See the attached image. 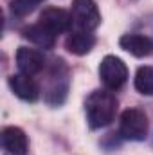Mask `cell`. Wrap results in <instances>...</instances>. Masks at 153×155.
<instances>
[{"label":"cell","instance_id":"cell-1","mask_svg":"<svg viewBox=\"0 0 153 155\" xmlns=\"http://www.w3.org/2000/svg\"><path fill=\"white\" fill-rule=\"evenodd\" d=\"M117 112V99L112 90H94L85 101V114L92 130L110 124Z\"/></svg>","mask_w":153,"mask_h":155},{"label":"cell","instance_id":"cell-2","mask_svg":"<svg viewBox=\"0 0 153 155\" xmlns=\"http://www.w3.org/2000/svg\"><path fill=\"white\" fill-rule=\"evenodd\" d=\"M119 134L126 141H144L148 135V117L141 108H128L121 114Z\"/></svg>","mask_w":153,"mask_h":155},{"label":"cell","instance_id":"cell-3","mask_svg":"<svg viewBox=\"0 0 153 155\" xmlns=\"http://www.w3.org/2000/svg\"><path fill=\"white\" fill-rule=\"evenodd\" d=\"M70 16L77 29L86 33H92L101 24V13L96 0H72Z\"/></svg>","mask_w":153,"mask_h":155},{"label":"cell","instance_id":"cell-4","mask_svg":"<svg viewBox=\"0 0 153 155\" xmlns=\"http://www.w3.org/2000/svg\"><path fill=\"white\" fill-rule=\"evenodd\" d=\"M99 78L106 90H119L128 79V67L121 58L108 54L99 63Z\"/></svg>","mask_w":153,"mask_h":155},{"label":"cell","instance_id":"cell-5","mask_svg":"<svg viewBox=\"0 0 153 155\" xmlns=\"http://www.w3.org/2000/svg\"><path fill=\"white\" fill-rule=\"evenodd\" d=\"M40 24L47 27L52 35H61L70 29L72 16L61 7H45L40 13Z\"/></svg>","mask_w":153,"mask_h":155},{"label":"cell","instance_id":"cell-6","mask_svg":"<svg viewBox=\"0 0 153 155\" xmlns=\"http://www.w3.org/2000/svg\"><path fill=\"white\" fill-rule=\"evenodd\" d=\"M9 87H11V90L15 92V96L20 97L22 101L34 103L40 97L38 83L33 79V76H27V74H24V72H18V74L9 76Z\"/></svg>","mask_w":153,"mask_h":155},{"label":"cell","instance_id":"cell-7","mask_svg":"<svg viewBox=\"0 0 153 155\" xmlns=\"http://www.w3.org/2000/svg\"><path fill=\"white\" fill-rule=\"evenodd\" d=\"M16 67L20 69V72H24L27 76H34V74L43 71L45 58L36 49L18 47V51H16Z\"/></svg>","mask_w":153,"mask_h":155},{"label":"cell","instance_id":"cell-8","mask_svg":"<svg viewBox=\"0 0 153 155\" xmlns=\"http://www.w3.org/2000/svg\"><path fill=\"white\" fill-rule=\"evenodd\" d=\"M2 146L9 155H25L29 150V139L18 126H5L2 130Z\"/></svg>","mask_w":153,"mask_h":155},{"label":"cell","instance_id":"cell-9","mask_svg":"<svg viewBox=\"0 0 153 155\" xmlns=\"http://www.w3.org/2000/svg\"><path fill=\"white\" fill-rule=\"evenodd\" d=\"M119 45L121 49H124L135 58H144L153 52V40L146 35H137V33L122 35L119 40Z\"/></svg>","mask_w":153,"mask_h":155},{"label":"cell","instance_id":"cell-10","mask_svg":"<svg viewBox=\"0 0 153 155\" xmlns=\"http://www.w3.org/2000/svg\"><path fill=\"white\" fill-rule=\"evenodd\" d=\"M96 45V36L92 33H86V31H77L72 33L69 38L65 40V49L74 54V56H85L88 54Z\"/></svg>","mask_w":153,"mask_h":155},{"label":"cell","instance_id":"cell-11","mask_svg":"<svg viewBox=\"0 0 153 155\" xmlns=\"http://www.w3.org/2000/svg\"><path fill=\"white\" fill-rule=\"evenodd\" d=\"M24 38L33 41L34 45L38 47H43V49H52L54 47V41H56V35H52L47 27H43L41 24H33L29 27H25L22 31Z\"/></svg>","mask_w":153,"mask_h":155},{"label":"cell","instance_id":"cell-12","mask_svg":"<svg viewBox=\"0 0 153 155\" xmlns=\"http://www.w3.org/2000/svg\"><path fill=\"white\" fill-rule=\"evenodd\" d=\"M133 85H135L137 92H141L144 96H153V65L139 67L135 72Z\"/></svg>","mask_w":153,"mask_h":155},{"label":"cell","instance_id":"cell-13","mask_svg":"<svg viewBox=\"0 0 153 155\" xmlns=\"http://www.w3.org/2000/svg\"><path fill=\"white\" fill-rule=\"evenodd\" d=\"M38 4L34 0H11V13L16 16H27Z\"/></svg>","mask_w":153,"mask_h":155},{"label":"cell","instance_id":"cell-14","mask_svg":"<svg viewBox=\"0 0 153 155\" xmlns=\"http://www.w3.org/2000/svg\"><path fill=\"white\" fill-rule=\"evenodd\" d=\"M34 2H36V4H40V2H43V0H34Z\"/></svg>","mask_w":153,"mask_h":155}]
</instances>
